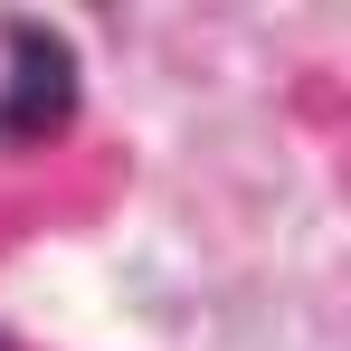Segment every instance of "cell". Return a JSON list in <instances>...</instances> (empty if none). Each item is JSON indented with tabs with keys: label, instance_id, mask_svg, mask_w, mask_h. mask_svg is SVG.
<instances>
[{
	"label": "cell",
	"instance_id": "cell-1",
	"mask_svg": "<svg viewBox=\"0 0 351 351\" xmlns=\"http://www.w3.org/2000/svg\"><path fill=\"white\" fill-rule=\"evenodd\" d=\"M66 105H76V48L38 19H10L0 29V133L38 143L66 123Z\"/></svg>",
	"mask_w": 351,
	"mask_h": 351
},
{
	"label": "cell",
	"instance_id": "cell-2",
	"mask_svg": "<svg viewBox=\"0 0 351 351\" xmlns=\"http://www.w3.org/2000/svg\"><path fill=\"white\" fill-rule=\"evenodd\" d=\"M0 351H10V342H0Z\"/></svg>",
	"mask_w": 351,
	"mask_h": 351
}]
</instances>
